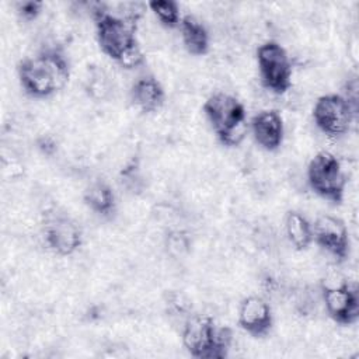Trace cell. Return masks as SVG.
<instances>
[{"mask_svg":"<svg viewBox=\"0 0 359 359\" xmlns=\"http://www.w3.org/2000/svg\"><path fill=\"white\" fill-rule=\"evenodd\" d=\"M22 90L34 98H48L69 81L70 63L60 48H45L24 57L17 67Z\"/></svg>","mask_w":359,"mask_h":359,"instance_id":"6da1fadb","label":"cell"},{"mask_svg":"<svg viewBox=\"0 0 359 359\" xmlns=\"http://www.w3.org/2000/svg\"><path fill=\"white\" fill-rule=\"evenodd\" d=\"M95 35L101 50L123 69H136L144 62V55L136 39V22L109 13L94 10Z\"/></svg>","mask_w":359,"mask_h":359,"instance_id":"7a4b0ae2","label":"cell"},{"mask_svg":"<svg viewBox=\"0 0 359 359\" xmlns=\"http://www.w3.org/2000/svg\"><path fill=\"white\" fill-rule=\"evenodd\" d=\"M182 344L194 358L223 359L233 344V330L209 316L194 314L184 324Z\"/></svg>","mask_w":359,"mask_h":359,"instance_id":"3957f363","label":"cell"},{"mask_svg":"<svg viewBox=\"0 0 359 359\" xmlns=\"http://www.w3.org/2000/svg\"><path fill=\"white\" fill-rule=\"evenodd\" d=\"M203 112L223 146H238L250 132L245 107L231 94H212L203 104Z\"/></svg>","mask_w":359,"mask_h":359,"instance_id":"277c9868","label":"cell"},{"mask_svg":"<svg viewBox=\"0 0 359 359\" xmlns=\"http://www.w3.org/2000/svg\"><path fill=\"white\" fill-rule=\"evenodd\" d=\"M307 182L314 194L341 203L346 189V174L341 161L330 151H318L307 165Z\"/></svg>","mask_w":359,"mask_h":359,"instance_id":"5b68a950","label":"cell"},{"mask_svg":"<svg viewBox=\"0 0 359 359\" xmlns=\"http://www.w3.org/2000/svg\"><path fill=\"white\" fill-rule=\"evenodd\" d=\"M257 65L264 87L273 94H285L292 87V62L286 49L276 41L258 46Z\"/></svg>","mask_w":359,"mask_h":359,"instance_id":"8992f818","label":"cell"},{"mask_svg":"<svg viewBox=\"0 0 359 359\" xmlns=\"http://www.w3.org/2000/svg\"><path fill=\"white\" fill-rule=\"evenodd\" d=\"M356 114L358 108L337 93L318 97L311 111L316 126L328 136H342L349 132Z\"/></svg>","mask_w":359,"mask_h":359,"instance_id":"52a82bcc","label":"cell"},{"mask_svg":"<svg viewBox=\"0 0 359 359\" xmlns=\"http://www.w3.org/2000/svg\"><path fill=\"white\" fill-rule=\"evenodd\" d=\"M323 302L327 314L341 325H352L359 318V294L355 285L346 280L323 282Z\"/></svg>","mask_w":359,"mask_h":359,"instance_id":"ba28073f","label":"cell"},{"mask_svg":"<svg viewBox=\"0 0 359 359\" xmlns=\"http://www.w3.org/2000/svg\"><path fill=\"white\" fill-rule=\"evenodd\" d=\"M313 226V241L338 262H344L349 255L351 241L345 222L332 215H321Z\"/></svg>","mask_w":359,"mask_h":359,"instance_id":"9c48e42d","label":"cell"},{"mask_svg":"<svg viewBox=\"0 0 359 359\" xmlns=\"http://www.w3.org/2000/svg\"><path fill=\"white\" fill-rule=\"evenodd\" d=\"M45 243L57 255L74 254L83 244L81 227L63 213H52L45 223Z\"/></svg>","mask_w":359,"mask_h":359,"instance_id":"30bf717a","label":"cell"},{"mask_svg":"<svg viewBox=\"0 0 359 359\" xmlns=\"http://www.w3.org/2000/svg\"><path fill=\"white\" fill-rule=\"evenodd\" d=\"M238 325L251 337H265L273 324L271 306L261 296H247L238 306Z\"/></svg>","mask_w":359,"mask_h":359,"instance_id":"8fae6325","label":"cell"},{"mask_svg":"<svg viewBox=\"0 0 359 359\" xmlns=\"http://www.w3.org/2000/svg\"><path fill=\"white\" fill-rule=\"evenodd\" d=\"M250 132L258 146L264 150L275 151L283 142V119L276 109L259 111L250 121Z\"/></svg>","mask_w":359,"mask_h":359,"instance_id":"7c38bea8","label":"cell"},{"mask_svg":"<svg viewBox=\"0 0 359 359\" xmlns=\"http://www.w3.org/2000/svg\"><path fill=\"white\" fill-rule=\"evenodd\" d=\"M130 100L140 112L153 114L164 105L165 91L154 76H143L133 83Z\"/></svg>","mask_w":359,"mask_h":359,"instance_id":"4fadbf2b","label":"cell"},{"mask_svg":"<svg viewBox=\"0 0 359 359\" xmlns=\"http://www.w3.org/2000/svg\"><path fill=\"white\" fill-rule=\"evenodd\" d=\"M180 31L184 48L194 56H202L209 52L210 36L206 27L194 15H184L180 22Z\"/></svg>","mask_w":359,"mask_h":359,"instance_id":"5bb4252c","label":"cell"},{"mask_svg":"<svg viewBox=\"0 0 359 359\" xmlns=\"http://www.w3.org/2000/svg\"><path fill=\"white\" fill-rule=\"evenodd\" d=\"M84 203L97 215L109 216L114 213L116 201L112 188L105 181L91 182L83 195Z\"/></svg>","mask_w":359,"mask_h":359,"instance_id":"9a60e30c","label":"cell"},{"mask_svg":"<svg viewBox=\"0 0 359 359\" xmlns=\"http://www.w3.org/2000/svg\"><path fill=\"white\" fill-rule=\"evenodd\" d=\"M285 231L290 244L299 251L307 250L313 243V226L307 217L297 210H289L286 213Z\"/></svg>","mask_w":359,"mask_h":359,"instance_id":"2e32d148","label":"cell"},{"mask_svg":"<svg viewBox=\"0 0 359 359\" xmlns=\"http://www.w3.org/2000/svg\"><path fill=\"white\" fill-rule=\"evenodd\" d=\"M147 7L158 18V21L167 28H177L181 22L180 7L172 0H154L147 3Z\"/></svg>","mask_w":359,"mask_h":359,"instance_id":"e0dca14e","label":"cell"},{"mask_svg":"<svg viewBox=\"0 0 359 359\" xmlns=\"http://www.w3.org/2000/svg\"><path fill=\"white\" fill-rule=\"evenodd\" d=\"M86 90L88 95H91L95 100H102L107 97L109 91V81L104 70L101 69H91L90 76L87 79Z\"/></svg>","mask_w":359,"mask_h":359,"instance_id":"ac0fdd59","label":"cell"},{"mask_svg":"<svg viewBox=\"0 0 359 359\" xmlns=\"http://www.w3.org/2000/svg\"><path fill=\"white\" fill-rule=\"evenodd\" d=\"M167 248L172 255H182L189 248V238L184 231H171L167 236Z\"/></svg>","mask_w":359,"mask_h":359,"instance_id":"d6986e66","label":"cell"},{"mask_svg":"<svg viewBox=\"0 0 359 359\" xmlns=\"http://www.w3.org/2000/svg\"><path fill=\"white\" fill-rule=\"evenodd\" d=\"M42 7H43V4L41 1H34V0L20 1V3H17V13L22 20L32 21L41 14Z\"/></svg>","mask_w":359,"mask_h":359,"instance_id":"ffe728a7","label":"cell"},{"mask_svg":"<svg viewBox=\"0 0 359 359\" xmlns=\"http://www.w3.org/2000/svg\"><path fill=\"white\" fill-rule=\"evenodd\" d=\"M358 88H359L358 79L352 77L346 81L345 88H344V94H342L355 108H358Z\"/></svg>","mask_w":359,"mask_h":359,"instance_id":"44dd1931","label":"cell"},{"mask_svg":"<svg viewBox=\"0 0 359 359\" xmlns=\"http://www.w3.org/2000/svg\"><path fill=\"white\" fill-rule=\"evenodd\" d=\"M38 147H39V150H41L43 154L52 156V154L55 153V150H56V143H55V140H53L52 137L43 136V137H41V139L38 140Z\"/></svg>","mask_w":359,"mask_h":359,"instance_id":"7402d4cb","label":"cell"}]
</instances>
